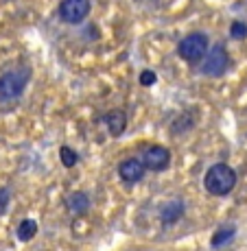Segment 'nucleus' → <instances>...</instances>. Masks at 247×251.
Instances as JSON below:
<instances>
[{"instance_id": "obj_1", "label": "nucleus", "mask_w": 247, "mask_h": 251, "mask_svg": "<svg viewBox=\"0 0 247 251\" xmlns=\"http://www.w3.org/2000/svg\"><path fill=\"white\" fill-rule=\"evenodd\" d=\"M203 186L212 197H225L234 190L236 173L227 164H212L203 175Z\"/></svg>"}, {"instance_id": "obj_2", "label": "nucleus", "mask_w": 247, "mask_h": 251, "mask_svg": "<svg viewBox=\"0 0 247 251\" xmlns=\"http://www.w3.org/2000/svg\"><path fill=\"white\" fill-rule=\"evenodd\" d=\"M208 48H210L208 35H203V33H188L177 44V55L184 61H188V64H201Z\"/></svg>"}, {"instance_id": "obj_3", "label": "nucleus", "mask_w": 247, "mask_h": 251, "mask_svg": "<svg viewBox=\"0 0 247 251\" xmlns=\"http://www.w3.org/2000/svg\"><path fill=\"white\" fill-rule=\"evenodd\" d=\"M28 79H31L28 68L9 70L4 75H0V100H16L27 90Z\"/></svg>"}, {"instance_id": "obj_4", "label": "nucleus", "mask_w": 247, "mask_h": 251, "mask_svg": "<svg viewBox=\"0 0 247 251\" xmlns=\"http://www.w3.org/2000/svg\"><path fill=\"white\" fill-rule=\"evenodd\" d=\"M230 55H227L223 44H215L212 48H208L206 57H203L201 72L206 76H223L227 68H230Z\"/></svg>"}, {"instance_id": "obj_5", "label": "nucleus", "mask_w": 247, "mask_h": 251, "mask_svg": "<svg viewBox=\"0 0 247 251\" xmlns=\"http://www.w3.org/2000/svg\"><path fill=\"white\" fill-rule=\"evenodd\" d=\"M90 0H61L57 11L66 24H79L90 16Z\"/></svg>"}, {"instance_id": "obj_6", "label": "nucleus", "mask_w": 247, "mask_h": 251, "mask_svg": "<svg viewBox=\"0 0 247 251\" xmlns=\"http://www.w3.org/2000/svg\"><path fill=\"white\" fill-rule=\"evenodd\" d=\"M142 166L149 168V171H164V168L171 164V153L164 147H149L147 151L142 153Z\"/></svg>"}, {"instance_id": "obj_7", "label": "nucleus", "mask_w": 247, "mask_h": 251, "mask_svg": "<svg viewBox=\"0 0 247 251\" xmlns=\"http://www.w3.org/2000/svg\"><path fill=\"white\" fill-rule=\"evenodd\" d=\"M144 175V166L140 160H136V157H127L125 162H120L118 166V177L123 179L125 183H138L142 179Z\"/></svg>"}, {"instance_id": "obj_8", "label": "nucleus", "mask_w": 247, "mask_h": 251, "mask_svg": "<svg viewBox=\"0 0 247 251\" xmlns=\"http://www.w3.org/2000/svg\"><path fill=\"white\" fill-rule=\"evenodd\" d=\"M105 125H108V131L114 138L123 136L125 129H127V114L123 109H112V112L105 114Z\"/></svg>"}, {"instance_id": "obj_9", "label": "nucleus", "mask_w": 247, "mask_h": 251, "mask_svg": "<svg viewBox=\"0 0 247 251\" xmlns=\"http://www.w3.org/2000/svg\"><path fill=\"white\" fill-rule=\"evenodd\" d=\"M66 205H68V210H70L72 214L83 216L85 212L90 210V199H88L85 192H72V195L66 199Z\"/></svg>"}, {"instance_id": "obj_10", "label": "nucleus", "mask_w": 247, "mask_h": 251, "mask_svg": "<svg viewBox=\"0 0 247 251\" xmlns=\"http://www.w3.org/2000/svg\"><path fill=\"white\" fill-rule=\"evenodd\" d=\"M182 214H184V203L182 201H171V203H166L162 207L160 219H162L164 225H173V223H177V221L182 219Z\"/></svg>"}, {"instance_id": "obj_11", "label": "nucleus", "mask_w": 247, "mask_h": 251, "mask_svg": "<svg viewBox=\"0 0 247 251\" xmlns=\"http://www.w3.org/2000/svg\"><path fill=\"white\" fill-rule=\"evenodd\" d=\"M18 240H22V243H28V240L33 238V236L37 234V221L33 219H24L20 221V225H18Z\"/></svg>"}, {"instance_id": "obj_12", "label": "nucleus", "mask_w": 247, "mask_h": 251, "mask_svg": "<svg viewBox=\"0 0 247 251\" xmlns=\"http://www.w3.org/2000/svg\"><path fill=\"white\" fill-rule=\"evenodd\" d=\"M234 227H221V229H217L215 231V236H212V240H210V245L215 249H219V247H223L225 243H230L232 240V236H234Z\"/></svg>"}, {"instance_id": "obj_13", "label": "nucleus", "mask_w": 247, "mask_h": 251, "mask_svg": "<svg viewBox=\"0 0 247 251\" xmlns=\"http://www.w3.org/2000/svg\"><path fill=\"white\" fill-rule=\"evenodd\" d=\"M59 157H61V164L68 168H72L77 162H79V155H77V151L75 149H70V147H61L59 149Z\"/></svg>"}, {"instance_id": "obj_14", "label": "nucleus", "mask_w": 247, "mask_h": 251, "mask_svg": "<svg viewBox=\"0 0 247 251\" xmlns=\"http://www.w3.org/2000/svg\"><path fill=\"white\" fill-rule=\"evenodd\" d=\"M230 37L232 40H245L247 37V24L241 20H234L230 24Z\"/></svg>"}, {"instance_id": "obj_15", "label": "nucleus", "mask_w": 247, "mask_h": 251, "mask_svg": "<svg viewBox=\"0 0 247 251\" xmlns=\"http://www.w3.org/2000/svg\"><path fill=\"white\" fill-rule=\"evenodd\" d=\"M156 81H158V76H156V72H153V70H142V72H140V85L151 88Z\"/></svg>"}, {"instance_id": "obj_16", "label": "nucleus", "mask_w": 247, "mask_h": 251, "mask_svg": "<svg viewBox=\"0 0 247 251\" xmlns=\"http://www.w3.org/2000/svg\"><path fill=\"white\" fill-rule=\"evenodd\" d=\"M9 205V190H0V214L7 210Z\"/></svg>"}]
</instances>
